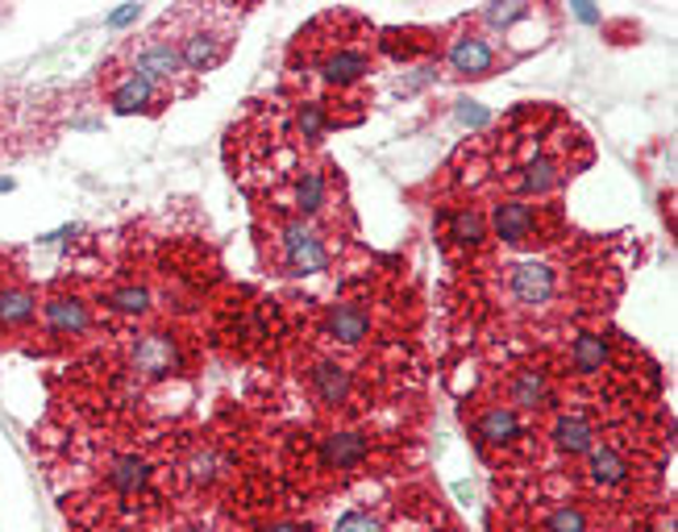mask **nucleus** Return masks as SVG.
I'll return each instance as SVG.
<instances>
[{"label":"nucleus","mask_w":678,"mask_h":532,"mask_svg":"<svg viewBox=\"0 0 678 532\" xmlns=\"http://www.w3.org/2000/svg\"><path fill=\"white\" fill-rule=\"evenodd\" d=\"M296 200L304 208V217L321 212V208H325V175H321V171H304V175L296 180Z\"/></svg>","instance_id":"nucleus-19"},{"label":"nucleus","mask_w":678,"mask_h":532,"mask_svg":"<svg viewBox=\"0 0 678 532\" xmlns=\"http://www.w3.org/2000/svg\"><path fill=\"white\" fill-rule=\"evenodd\" d=\"M453 238L467 242V246H474V242L483 238V221H479L474 212H458V217H453Z\"/></svg>","instance_id":"nucleus-26"},{"label":"nucleus","mask_w":678,"mask_h":532,"mask_svg":"<svg viewBox=\"0 0 678 532\" xmlns=\"http://www.w3.org/2000/svg\"><path fill=\"white\" fill-rule=\"evenodd\" d=\"M450 67L458 71V76H487V71L495 67L492 42L479 38V34H462V38H453Z\"/></svg>","instance_id":"nucleus-6"},{"label":"nucleus","mask_w":678,"mask_h":532,"mask_svg":"<svg viewBox=\"0 0 678 532\" xmlns=\"http://www.w3.org/2000/svg\"><path fill=\"white\" fill-rule=\"evenodd\" d=\"M154 101H159V88H154V83L146 80V76H138L129 62L117 67V76L108 83V104H113L117 113H142V108H150Z\"/></svg>","instance_id":"nucleus-4"},{"label":"nucleus","mask_w":678,"mask_h":532,"mask_svg":"<svg viewBox=\"0 0 678 532\" xmlns=\"http://www.w3.org/2000/svg\"><path fill=\"white\" fill-rule=\"evenodd\" d=\"M367 458V437L363 432H333L325 441V462L337 471H354Z\"/></svg>","instance_id":"nucleus-13"},{"label":"nucleus","mask_w":678,"mask_h":532,"mask_svg":"<svg viewBox=\"0 0 678 532\" xmlns=\"http://www.w3.org/2000/svg\"><path fill=\"white\" fill-rule=\"evenodd\" d=\"M38 316V296L30 287H0V328H21Z\"/></svg>","instance_id":"nucleus-10"},{"label":"nucleus","mask_w":678,"mask_h":532,"mask_svg":"<svg viewBox=\"0 0 678 532\" xmlns=\"http://www.w3.org/2000/svg\"><path fill=\"white\" fill-rule=\"evenodd\" d=\"M180 21L184 25L175 34V46H180L184 67L187 71H212L233 46V25L221 13H187Z\"/></svg>","instance_id":"nucleus-1"},{"label":"nucleus","mask_w":678,"mask_h":532,"mask_svg":"<svg viewBox=\"0 0 678 532\" xmlns=\"http://www.w3.org/2000/svg\"><path fill=\"white\" fill-rule=\"evenodd\" d=\"M558 184V166L550 159H541V163H529L525 171V192H537V196H545L550 187Z\"/></svg>","instance_id":"nucleus-23"},{"label":"nucleus","mask_w":678,"mask_h":532,"mask_svg":"<svg viewBox=\"0 0 678 532\" xmlns=\"http://www.w3.org/2000/svg\"><path fill=\"white\" fill-rule=\"evenodd\" d=\"M516 18H525V4H508V9L495 4V9H487V21H492V25H508V21H516Z\"/></svg>","instance_id":"nucleus-28"},{"label":"nucleus","mask_w":678,"mask_h":532,"mask_svg":"<svg viewBox=\"0 0 678 532\" xmlns=\"http://www.w3.org/2000/svg\"><path fill=\"white\" fill-rule=\"evenodd\" d=\"M513 296L529 308L550 304V296H554V270L541 263H520L513 270Z\"/></svg>","instance_id":"nucleus-5"},{"label":"nucleus","mask_w":678,"mask_h":532,"mask_svg":"<svg viewBox=\"0 0 678 532\" xmlns=\"http://www.w3.org/2000/svg\"><path fill=\"white\" fill-rule=\"evenodd\" d=\"M321 71H325L330 83H354L363 80V71H367V55L363 50H333L330 59L321 62Z\"/></svg>","instance_id":"nucleus-16"},{"label":"nucleus","mask_w":678,"mask_h":532,"mask_svg":"<svg viewBox=\"0 0 678 532\" xmlns=\"http://www.w3.org/2000/svg\"><path fill=\"white\" fill-rule=\"evenodd\" d=\"M42 316H46V328H50L55 337H76V333L88 328V304L76 300V296H55V300H46Z\"/></svg>","instance_id":"nucleus-8"},{"label":"nucleus","mask_w":678,"mask_h":532,"mask_svg":"<svg viewBox=\"0 0 678 532\" xmlns=\"http://www.w3.org/2000/svg\"><path fill=\"white\" fill-rule=\"evenodd\" d=\"M271 532H304V529H300V524H275Z\"/></svg>","instance_id":"nucleus-29"},{"label":"nucleus","mask_w":678,"mask_h":532,"mask_svg":"<svg viewBox=\"0 0 678 532\" xmlns=\"http://www.w3.org/2000/svg\"><path fill=\"white\" fill-rule=\"evenodd\" d=\"M125 59L129 67L146 76V80L154 83V88H171V83H180L187 76L184 59H180V46L175 38H166L163 30H150L146 38H138L129 50H125Z\"/></svg>","instance_id":"nucleus-2"},{"label":"nucleus","mask_w":678,"mask_h":532,"mask_svg":"<svg viewBox=\"0 0 678 532\" xmlns=\"http://www.w3.org/2000/svg\"><path fill=\"white\" fill-rule=\"evenodd\" d=\"M337 532H383V524L370 512H349L337 520Z\"/></svg>","instance_id":"nucleus-27"},{"label":"nucleus","mask_w":678,"mask_h":532,"mask_svg":"<svg viewBox=\"0 0 678 532\" xmlns=\"http://www.w3.org/2000/svg\"><path fill=\"white\" fill-rule=\"evenodd\" d=\"M325 328H330L333 342H342V346H354V342H363L370 328V316L363 312L358 304H333L330 316H325Z\"/></svg>","instance_id":"nucleus-9"},{"label":"nucleus","mask_w":678,"mask_h":532,"mask_svg":"<svg viewBox=\"0 0 678 532\" xmlns=\"http://www.w3.org/2000/svg\"><path fill=\"white\" fill-rule=\"evenodd\" d=\"M554 437H558V450L562 453H587L591 446H596V432H591V425H587L583 416H562Z\"/></svg>","instance_id":"nucleus-15"},{"label":"nucleus","mask_w":678,"mask_h":532,"mask_svg":"<svg viewBox=\"0 0 678 532\" xmlns=\"http://www.w3.org/2000/svg\"><path fill=\"white\" fill-rule=\"evenodd\" d=\"M279 254L291 275H321L330 266V250L321 242V233L304 221H288L279 229Z\"/></svg>","instance_id":"nucleus-3"},{"label":"nucleus","mask_w":678,"mask_h":532,"mask_svg":"<svg viewBox=\"0 0 678 532\" xmlns=\"http://www.w3.org/2000/svg\"><path fill=\"white\" fill-rule=\"evenodd\" d=\"M571 358H575V370L578 374H591V370L604 367V358H608V346H604V337H578L575 349H571Z\"/></svg>","instance_id":"nucleus-20"},{"label":"nucleus","mask_w":678,"mask_h":532,"mask_svg":"<svg viewBox=\"0 0 678 532\" xmlns=\"http://www.w3.org/2000/svg\"><path fill=\"white\" fill-rule=\"evenodd\" d=\"M492 225H495V233H499L504 242H525V238L533 233L537 217H533V208L529 205H520V200H504V205L495 208Z\"/></svg>","instance_id":"nucleus-11"},{"label":"nucleus","mask_w":678,"mask_h":532,"mask_svg":"<svg viewBox=\"0 0 678 532\" xmlns=\"http://www.w3.org/2000/svg\"><path fill=\"white\" fill-rule=\"evenodd\" d=\"M180 367V349L171 337H142L134 346V370H142L150 379H163V374H175Z\"/></svg>","instance_id":"nucleus-7"},{"label":"nucleus","mask_w":678,"mask_h":532,"mask_svg":"<svg viewBox=\"0 0 678 532\" xmlns=\"http://www.w3.org/2000/svg\"><path fill=\"white\" fill-rule=\"evenodd\" d=\"M296 122H300V134H304L309 142H317V138L325 134V108H321L317 101L300 104V117H296Z\"/></svg>","instance_id":"nucleus-24"},{"label":"nucleus","mask_w":678,"mask_h":532,"mask_svg":"<svg viewBox=\"0 0 678 532\" xmlns=\"http://www.w3.org/2000/svg\"><path fill=\"white\" fill-rule=\"evenodd\" d=\"M146 483H150V466H146V458H138V453H125V458H117L108 466V487L117 495H138Z\"/></svg>","instance_id":"nucleus-12"},{"label":"nucleus","mask_w":678,"mask_h":532,"mask_svg":"<svg viewBox=\"0 0 678 532\" xmlns=\"http://www.w3.org/2000/svg\"><path fill=\"white\" fill-rule=\"evenodd\" d=\"M312 388L325 404H346L349 395V370H342L337 362H321L312 370Z\"/></svg>","instance_id":"nucleus-14"},{"label":"nucleus","mask_w":678,"mask_h":532,"mask_svg":"<svg viewBox=\"0 0 678 532\" xmlns=\"http://www.w3.org/2000/svg\"><path fill=\"white\" fill-rule=\"evenodd\" d=\"M545 532H587V520L578 508H558L550 520H545Z\"/></svg>","instance_id":"nucleus-25"},{"label":"nucleus","mask_w":678,"mask_h":532,"mask_svg":"<svg viewBox=\"0 0 678 532\" xmlns=\"http://www.w3.org/2000/svg\"><path fill=\"white\" fill-rule=\"evenodd\" d=\"M516 432H520V420H516V412H508V408H492L483 420H479V437H483V441H492V446L513 441Z\"/></svg>","instance_id":"nucleus-18"},{"label":"nucleus","mask_w":678,"mask_h":532,"mask_svg":"<svg viewBox=\"0 0 678 532\" xmlns=\"http://www.w3.org/2000/svg\"><path fill=\"white\" fill-rule=\"evenodd\" d=\"M108 304L117 308V312H146V304H150V291L138 284H125L117 287L113 296H108Z\"/></svg>","instance_id":"nucleus-22"},{"label":"nucleus","mask_w":678,"mask_h":532,"mask_svg":"<svg viewBox=\"0 0 678 532\" xmlns=\"http://www.w3.org/2000/svg\"><path fill=\"white\" fill-rule=\"evenodd\" d=\"M545 395H550V383H545L541 370H520V374L513 379L516 408H537V404H545Z\"/></svg>","instance_id":"nucleus-17"},{"label":"nucleus","mask_w":678,"mask_h":532,"mask_svg":"<svg viewBox=\"0 0 678 532\" xmlns=\"http://www.w3.org/2000/svg\"><path fill=\"white\" fill-rule=\"evenodd\" d=\"M591 474H596V483H624V474H629V466H624V458H620L617 450H596L591 453Z\"/></svg>","instance_id":"nucleus-21"},{"label":"nucleus","mask_w":678,"mask_h":532,"mask_svg":"<svg viewBox=\"0 0 678 532\" xmlns=\"http://www.w3.org/2000/svg\"><path fill=\"white\" fill-rule=\"evenodd\" d=\"M0 279H4V270H0Z\"/></svg>","instance_id":"nucleus-30"}]
</instances>
